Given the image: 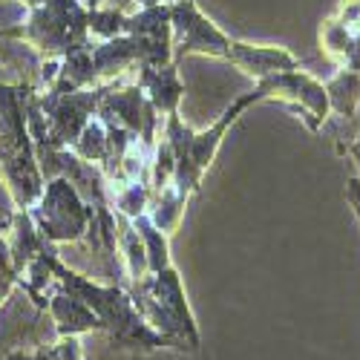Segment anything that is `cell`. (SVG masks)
<instances>
[{
    "label": "cell",
    "mask_w": 360,
    "mask_h": 360,
    "mask_svg": "<svg viewBox=\"0 0 360 360\" xmlns=\"http://www.w3.org/2000/svg\"><path fill=\"white\" fill-rule=\"evenodd\" d=\"M233 67H239L245 75L262 81L280 72H291L300 70V58L294 52H288L285 46H271V44H248V41H236L231 38L228 46V58Z\"/></svg>",
    "instance_id": "30bf717a"
},
{
    "label": "cell",
    "mask_w": 360,
    "mask_h": 360,
    "mask_svg": "<svg viewBox=\"0 0 360 360\" xmlns=\"http://www.w3.org/2000/svg\"><path fill=\"white\" fill-rule=\"evenodd\" d=\"M18 4H23L26 9H35V6H44V4H49V0H18Z\"/></svg>",
    "instance_id": "4316f807"
},
{
    "label": "cell",
    "mask_w": 360,
    "mask_h": 360,
    "mask_svg": "<svg viewBox=\"0 0 360 360\" xmlns=\"http://www.w3.org/2000/svg\"><path fill=\"white\" fill-rule=\"evenodd\" d=\"M29 214H32L38 233L49 245H61V243H81L86 236L93 207L84 202V196L75 191V185L67 176H55L46 179L44 193L29 207Z\"/></svg>",
    "instance_id": "8992f818"
},
{
    "label": "cell",
    "mask_w": 360,
    "mask_h": 360,
    "mask_svg": "<svg viewBox=\"0 0 360 360\" xmlns=\"http://www.w3.org/2000/svg\"><path fill=\"white\" fill-rule=\"evenodd\" d=\"M159 4H170V0H122V4H118V9H122V12H136V9L159 6Z\"/></svg>",
    "instance_id": "cb8c5ba5"
},
{
    "label": "cell",
    "mask_w": 360,
    "mask_h": 360,
    "mask_svg": "<svg viewBox=\"0 0 360 360\" xmlns=\"http://www.w3.org/2000/svg\"><path fill=\"white\" fill-rule=\"evenodd\" d=\"M72 153L81 156L84 162H93V165H104L110 156V141H107V124L101 122L98 115L89 118V124L81 130V136L72 141Z\"/></svg>",
    "instance_id": "d6986e66"
},
{
    "label": "cell",
    "mask_w": 360,
    "mask_h": 360,
    "mask_svg": "<svg viewBox=\"0 0 360 360\" xmlns=\"http://www.w3.org/2000/svg\"><path fill=\"white\" fill-rule=\"evenodd\" d=\"M96 115L107 124H118V127L130 130L144 144H156L159 141V130L165 124V118L156 112L153 104H150V98L144 96V89L136 81L133 84H122V78L104 84V93H101Z\"/></svg>",
    "instance_id": "52a82bcc"
},
{
    "label": "cell",
    "mask_w": 360,
    "mask_h": 360,
    "mask_svg": "<svg viewBox=\"0 0 360 360\" xmlns=\"http://www.w3.org/2000/svg\"><path fill=\"white\" fill-rule=\"evenodd\" d=\"M115 243H118V259H122L127 280H141L147 274V254H144V243L133 225V219L115 214Z\"/></svg>",
    "instance_id": "2e32d148"
},
{
    "label": "cell",
    "mask_w": 360,
    "mask_h": 360,
    "mask_svg": "<svg viewBox=\"0 0 360 360\" xmlns=\"http://www.w3.org/2000/svg\"><path fill=\"white\" fill-rule=\"evenodd\" d=\"M18 280H20V271H18V265L12 259L9 243H6V236H0V303H4V300L12 294Z\"/></svg>",
    "instance_id": "44dd1931"
},
{
    "label": "cell",
    "mask_w": 360,
    "mask_h": 360,
    "mask_svg": "<svg viewBox=\"0 0 360 360\" xmlns=\"http://www.w3.org/2000/svg\"><path fill=\"white\" fill-rule=\"evenodd\" d=\"M26 20L0 26V41H23L44 58H64L89 41V9L81 0H49L26 9Z\"/></svg>",
    "instance_id": "5b68a950"
},
{
    "label": "cell",
    "mask_w": 360,
    "mask_h": 360,
    "mask_svg": "<svg viewBox=\"0 0 360 360\" xmlns=\"http://www.w3.org/2000/svg\"><path fill=\"white\" fill-rule=\"evenodd\" d=\"M357 38H360V0H340L338 9L320 26V49L335 64H340Z\"/></svg>",
    "instance_id": "7c38bea8"
},
{
    "label": "cell",
    "mask_w": 360,
    "mask_h": 360,
    "mask_svg": "<svg viewBox=\"0 0 360 360\" xmlns=\"http://www.w3.org/2000/svg\"><path fill=\"white\" fill-rule=\"evenodd\" d=\"M44 360H84L81 338H58L49 349H41Z\"/></svg>",
    "instance_id": "7402d4cb"
},
{
    "label": "cell",
    "mask_w": 360,
    "mask_h": 360,
    "mask_svg": "<svg viewBox=\"0 0 360 360\" xmlns=\"http://www.w3.org/2000/svg\"><path fill=\"white\" fill-rule=\"evenodd\" d=\"M84 6H86V9H101V6H107V0H86Z\"/></svg>",
    "instance_id": "83f0119b"
},
{
    "label": "cell",
    "mask_w": 360,
    "mask_h": 360,
    "mask_svg": "<svg viewBox=\"0 0 360 360\" xmlns=\"http://www.w3.org/2000/svg\"><path fill=\"white\" fill-rule=\"evenodd\" d=\"M89 38L93 41H110L115 35H124V12L118 6H101L89 9Z\"/></svg>",
    "instance_id": "ffe728a7"
},
{
    "label": "cell",
    "mask_w": 360,
    "mask_h": 360,
    "mask_svg": "<svg viewBox=\"0 0 360 360\" xmlns=\"http://www.w3.org/2000/svg\"><path fill=\"white\" fill-rule=\"evenodd\" d=\"M262 101H271V89H268V81H257V86L251 89V93H243L239 98H233V104L217 118L211 127L202 130V133H193L182 122V118H179V112L165 118L159 136L173 150V162H176L173 185H176V191L182 193L185 199H191L193 193H199L202 179H205L207 167L214 165L219 147H222V139L236 124V118L243 115L248 107L262 104Z\"/></svg>",
    "instance_id": "3957f363"
},
{
    "label": "cell",
    "mask_w": 360,
    "mask_h": 360,
    "mask_svg": "<svg viewBox=\"0 0 360 360\" xmlns=\"http://www.w3.org/2000/svg\"><path fill=\"white\" fill-rule=\"evenodd\" d=\"M46 311L55 323L58 338H81L86 332H101V320L96 317V311L89 309L84 300H78L75 294L64 291L61 285L52 291Z\"/></svg>",
    "instance_id": "4fadbf2b"
},
{
    "label": "cell",
    "mask_w": 360,
    "mask_h": 360,
    "mask_svg": "<svg viewBox=\"0 0 360 360\" xmlns=\"http://www.w3.org/2000/svg\"><path fill=\"white\" fill-rule=\"evenodd\" d=\"M346 202L352 205V211L360 222V176H349L346 179Z\"/></svg>",
    "instance_id": "603a6c76"
},
{
    "label": "cell",
    "mask_w": 360,
    "mask_h": 360,
    "mask_svg": "<svg viewBox=\"0 0 360 360\" xmlns=\"http://www.w3.org/2000/svg\"><path fill=\"white\" fill-rule=\"evenodd\" d=\"M268 81V89H271V98H283L288 101L303 122L309 124V130H320L323 122L332 112L328 107V96H326V86L311 78L309 72L303 70H291V72H280V75H271V78H262Z\"/></svg>",
    "instance_id": "9c48e42d"
},
{
    "label": "cell",
    "mask_w": 360,
    "mask_h": 360,
    "mask_svg": "<svg viewBox=\"0 0 360 360\" xmlns=\"http://www.w3.org/2000/svg\"><path fill=\"white\" fill-rule=\"evenodd\" d=\"M139 236H141V243H144V254H147V274L150 271H162V268L173 265L170 262V236L150 219L147 214L136 217L133 219Z\"/></svg>",
    "instance_id": "ac0fdd59"
},
{
    "label": "cell",
    "mask_w": 360,
    "mask_h": 360,
    "mask_svg": "<svg viewBox=\"0 0 360 360\" xmlns=\"http://www.w3.org/2000/svg\"><path fill=\"white\" fill-rule=\"evenodd\" d=\"M130 297L141 317L156 328L159 335L170 338L179 352H196L202 338L196 317L188 306L182 274L176 271V265H167L162 271H150L141 280L130 283Z\"/></svg>",
    "instance_id": "277c9868"
},
{
    "label": "cell",
    "mask_w": 360,
    "mask_h": 360,
    "mask_svg": "<svg viewBox=\"0 0 360 360\" xmlns=\"http://www.w3.org/2000/svg\"><path fill=\"white\" fill-rule=\"evenodd\" d=\"M6 360H44V352H12Z\"/></svg>",
    "instance_id": "d4e9b609"
},
{
    "label": "cell",
    "mask_w": 360,
    "mask_h": 360,
    "mask_svg": "<svg viewBox=\"0 0 360 360\" xmlns=\"http://www.w3.org/2000/svg\"><path fill=\"white\" fill-rule=\"evenodd\" d=\"M349 156H352V162H354V167L360 170V136H357V139H354V141L349 144Z\"/></svg>",
    "instance_id": "484cf974"
},
{
    "label": "cell",
    "mask_w": 360,
    "mask_h": 360,
    "mask_svg": "<svg viewBox=\"0 0 360 360\" xmlns=\"http://www.w3.org/2000/svg\"><path fill=\"white\" fill-rule=\"evenodd\" d=\"M323 86H326V96H328V107H332V112H338L343 118H352L360 110V72L340 67Z\"/></svg>",
    "instance_id": "e0dca14e"
},
{
    "label": "cell",
    "mask_w": 360,
    "mask_h": 360,
    "mask_svg": "<svg viewBox=\"0 0 360 360\" xmlns=\"http://www.w3.org/2000/svg\"><path fill=\"white\" fill-rule=\"evenodd\" d=\"M170 26H173V61L179 64L185 55H211L228 58L231 35L207 18L196 0H170Z\"/></svg>",
    "instance_id": "ba28073f"
},
{
    "label": "cell",
    "mask_w": 360,
    "mask_h": 360,
    "mask_svg": "<svg viewBox=\"0 0 360 360\" xmlns=\"http://www.w3.org/2000/svg\"><path fill=\"white\" fill-rule=\"evenodd\" d=\"M86 86H98V75L93 67V41L61 58V70H58V78L49 89H55V93H75V89H86Z\"/></svg>",
    "instance_id": "9a60e30c"
},
{
    "label": "cell",
    "mask_w": 360,
    "mask_h": 360,
    "mask_svg": "<svg viewBox=\"0 0 360 360\" xmlns=\"http://www.w3.org/2000/svg\"><path fill=\"white\" fill-rule=\"evenodd\" d=\"M46 257V265L55 277V283L61 285L64 291L75 294L78 300L96 311V317L101 320V332L110 338L112 349H122V352H133V354H150V352H159V349H176L170 338L159 335L153 326H150L141 311L136 309L133 297L127 288L122 285H104V283H96L78 271H72L70 265L61 262L52 248L44 254Z\"/></svg>",
    "instance_id": "6da1fadb"
},
{
    "label": "cell",
    "mask_w": 360,
    "mask_h": 360,
    "mask_svg": "<svg viewBox=\"0 0 360 360\" xmlns=\"http://www.w3.org/2000/svg\"><path fill=\"white\" fill-rule=\"evenodd\" d=\"M32 93V81H0V176L15 207H32L46 185L26 115Z\"/></svg>",
    "instance_id": "7a4b0ae2"
},
{
    "label": "cell",
    "mask_w": 360,
    "mask_h": 360,
    "mask_svg": "<svg viewBox=\"0 0 360 360\" xmlns=\"http://www.w3.org/2000/svg\"><path fill=\"white\" fill-rule=\"evenodd\" d=\"M133 70H136V84L144 89V96L150 98V104L156 107V112L162 118L176 115L179 112V101H182V96H185V84L179 81L176 61H170L165 67L139 64Z\"/></svg>",
    "instance_id": "8fae6325"
},
{
    "label": "cell",
    "mask_w": 360,
    "mask_h": 360,
    "mask_svg": "<svg viewBox=\"0 0 360 360\" xmlns=\"http://www.w3.org/2000/svg\"><path fill=\"white\" fill-rule=\"evenodd\" d=\"M9 251H12V259L18 265V271L23 274V268L32 262L35 257H41L44 251H49L52 245L46 239L38 233L35 222H32V214H29V207H15V214L9 219Z\"/></svg>",
    "instance_id": "5bb4252c"
}]
</instances>
